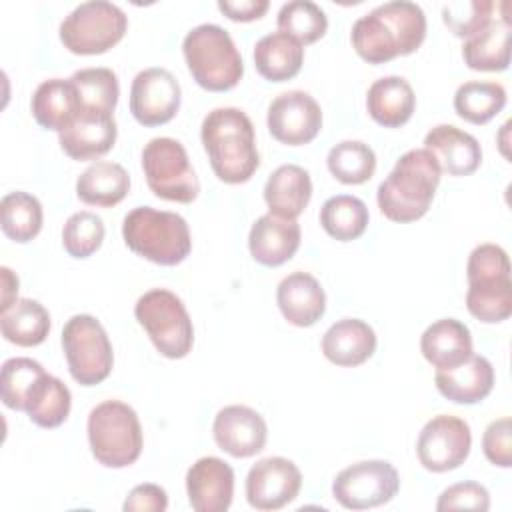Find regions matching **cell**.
Here are the masks:
<instances>
[{"mask_svg":"<svg viewBox=\"0 0 512 512\" xmlns=\"http://www.w3.org/2000/svg\"><path fill=\"white\" fill-rule=\"evenodd\" d=\"M426 38V14L416 2L392 0L360 16L350 32L356 54L368 64L408 56Z\"/></svg>","mask_w":512,"mask_h":512,"instance_id":"cell-1","label":"cell"},{"mask_svg":"<svg viewBox=\"0 0 512 512\" xmlns=\"http://www.w3.org/2000/svg\"><path fill=\"white\" fill-rule=\"evenodd\" d=\"M200 138L218 180L242 184L258 170L260 154L254 126L240 108L222 106L210 110L202 120Z\"/></svg>","mask_w":512,"mask_h":512,"instance_id":"cell-2","label":"cell"},{"mask_svg":"<svg viewBox=\"0 0 512 512\" xmlns=\"http://www.w3.org/2000/svg\"><path fill=\"white\" fill-rule=\"evenodd\" d=\"M440 176L442 170L426 148L404 152L378 186L380 212L400 224L422 218L434 200Z\"/></svg>","mask_w":512,"mask_h":512,"instance_id":"cell-3","label":"cell"},{"mask_svg":"<svg viewBox=\"0 0 512 512\" xmlns=\"http://www.w3.org/2000/svg\"><path fill=\"white\" fill-rule=\"evenodd\" d=\"M122 238L134 254L160 266H176L192 250L188 222L152 206H138L124 216Z\"/></svg>","mask_w":512,"mask_h":512,"instance_id":"cell-4","label":"cell"},{"mask_svg":"<svg viewBox=\"0 0 512 512\" xmlns=\"http://www.w3.org/2000/svg\"><path fill=\"white\" fill-rule=\"evenodd\" d=\"M182 52L192 78L204 90L226 92L242 80V56L228 30L218 24L194 26L184 36Z\"/></svg>","mask_w":512,"mask_h":512,"instance_id":"cell-5","label":"cell"},{"mask_svg":"<svg viewBox=\"0 0 512 512\" xmlns=\"http://www.w3.org/2000/svg\"><path fill=\"white\" fill-rule=\"evenodd\" d=\"M92 456L106 468H126L140 458L142 426L132 406L104 400L94 406L86 422Z\"/></svg>","mask_w":512,"mask_h":512,"instance_id":"cell-6","label":"cell"},{"mask_svg":"<svg viewBox=\"0 0 512 512\" xmlns=\"http://www.w3.org/2000/svg\"><path fill=\"white\" fill-rule=\"evenodd\" d=\"M134 316L162 356L178 360L192 350L194 326L184 302L174 292L166 288L144 292L136 300Z\"/></svg>","mask_w":512,"mask_h":512,"instance_id":"cell-7","label":"cell"},{"mask_svg":"<svg viewBox=\"0 0 512 512\" xmlns=\"http://www.w3.org/2000/svg\"><path fill=\"white\" fill-rule=\"evenodd\" d=\"M128 28L124 10L106 0L78 4L60 24V42L72 54H104L116 46Z\"/></svg>","mask_w":512,"mask_h":512,"instance_id":"cell-8","label":"cell"},{"mask_svg":"<svg viewBox=\"0 0 512 512\" xmlns=\"http://www.w3.org/2000/svg\"><path fill=\"white\" fill-rule=\"evenodd\" d=\"M142 170L154 196L190 204L200 194V180L186 148L168 136L152 138L142 150Z\"/></svg>","mask_w":512,"mask_h":512,"instance_id":"cell-9","label":"cell"},{"mask_svg":"<svg viewBox=\"0 0 512 512\" xmlns=\"http://www.w3.org/2000/svg\"><path fill=\"white\" fill-rule=\"evenodd\" d=\"M62 350L72 378L94 386L112 372L114 352L104 326L90 314H74L62 328Z\"/></svg>","mask_w":512,"mask_h":512,"instance_id":"cell-10","label":"cell"},{"mask_svg":"<svg viewBox=\"0 0 512 512\" xmlns=\"http://www.w3.org/2000/svg\"><path fill=\"white\" fill-rule=\"evenodd\" d=\"M400 490V476L386 460H362L340 470L332 496L348 510H366L390 502Z\"/></svg>","mask_w":512,"mask_h":512,"instance_id":"cell-11","label":"cell"},{"mask_svg":"<svg viewBox=\"0 0 512 512\" xmlns=\"http://www.w3.org/2000/svg\"><path fill=\"white\" fill-rule=\"evenodd\" d=\"M472 448V432L466 420L452 414L430 418L416 440L420 464L430 472H448L464 464Z\"/></svg>","mask_w":512,"mask_h":512,"instance_id":"cell-12","label":"cell"},{"mask_svg":"<svg viewBox=\"0 0 512 512\" xmlns=\"http://www.w3.org/2000/svg\"><path fill=\"white\" fill-rule=\"evenodd\" d=\"M180 98V84L170 70L146 68L132 80L130 112L142 126H160L176 116Z\"/></svg>","mask_w":512,"mask_h":512,"instance_id":"cell-13","label":"cell"},{"mask_svg":"<svg viewBox=\"0 0 512 512\" xmlns=\"http://www.w3.org/2000/svg\"><path fill=\"white\" fill-rule=\"evenodd\" d=\"M266 124L278 142L302 146L318 136L322 128V110L308 92L288 90L270 102Z\"/></svg>","mask_w":512,"mask_h":512,"instance_id":"cell-14","label":"cell"},{"mask_svg":"<svg viewBox=\"0 0 512 512\" xmlns=\"http://www.w3.org/2000/svg\"><path fill=\"white\" fill-rule=\"evenodd\" d=\"M300 488L298 466L282 456L262 458L246 474V498L256 510H280L298 496Z\"/></svg>","mask_w":512,"mask_h":512,"instance_id":"cell-15","label":"cell"},{"mask_svg":"<svg viewBox=\"0 0 512 512\" xmlns=\"http://www.w3.org/2000/svg\"><path fill=\"white\" fill-rule=\"evenodd\" d=\"M212 434L220 450L234 458H250L264 450L268 426L260 412L244 404H230L218 410Z\"/></svg>","mask_w":512,"mask_h":512,"instance_id":"cell-16","label":"cell"},{"mask_svg":"<svg viewBox=\"0 0 512 512\" xmlns=\"http://www.w3.org/2000/svg\"><path fill=\"white\" fill-rule=\"evenodd\" d=\"M186 492L196 512H226L234 496V470L216 456L198 458L186 472Z\"/></svg>","mask_w":512,"mask_h":512,"instance_id":"cell-17","label":"cell"},{"mask_svg":"<svg viewBox=\"0 0 512 512\" xmlns=\"http://www.w3.org/2000/svg\"><path fill=\"white\" fill-rule=\"evenodd\" d=\"M118 136L114 114L80 110L68 128L58 134L60 148L72 160H96L112 150Z\"/></svg>","mask_w":512,"mask_h":512,"instance_id":"cell-18","label":"cell"},{"mask_svg":"<svg viewBox=\"0 0 512 512\" xmlns=\"http://www.w3.org/2000/svg\"><path fill=\"white\" fill-rule=\"evenodd\" d=\"M300 224L272 212L262 214L250 228L248 248L262 266H280L288 262L300 246Z\"/></svg>","mask_w":512,"mask_h":512,"instance_id":"cell-19","label":"cell"},{"mask_svg":"<svg viewBox=\"0 0 512 512\" xmlns=\"http://www.w3.org/2000/svg\"><path fill=\"white\" fill-rule=\"evenodd\" d=\"M424 148L436 158L440 170L450 176H468L482 162L480 142L452 124L434 126L424 136Z\"/></svg>","mask_w":512,"mask_h":512,"instance_id":"cell-20","label":"cell"},{"mask_svg":"<svg viewBox=\"0 0 512 512\" xmlns=\"http://www.w3.org/2000/svg\"><path fill=\"white\" fill-rule=\"evenodd\" d=\"M276 302L282 316L298 328L316 324L326 312L324 288L312 274L302 270L280 280L276 288Z\"/></svg>","mask_w":512,"mask_h":512,"instance_id":"cell-21","label":"cell"},{"mask_svg":"<svg viewBox=\"0 0 512 512\" xmlns=\"http://www.w3.org/2000/svg\"><path fill=\"white\" fill-rule=\"evenodd\" d=\"M438 392L454 404H476L494 388V368L488 358L472 354L450 370H436Z\"/></svg>","mask_w":512,"mask_h":512,"instance_id":"cell-22","label":"cell"},{"mask_svg":"<svg viewBox=\"0 0 512 512\" xmlns=\"http://www.w3.org/2000/svg\"><path fill=\"white\" fill-rule=\"evenodd\" d=\"M420 350L436 370H450L472 356V334L464 322L440 318L422 332Z\"/></svg>","mask_w":512,"mask_h":512,"instance_id":"cell-23","label":"cell"},{"mask_svg":"<svg viewBox=\"0 0 512 512\" xmlns=\"http://www.w3.org/2000/svg\"><path fill=\"white\" fill-rule=\"evenodd\" d=\"M376 350V332L360 318H342L322 336V354L336 366H360Z\"/></svg>","mask_w":512,"mask_h":512,"instance_id":"cell-24","label":"cell"},{"mask_svg":"<svg viewBox=\"0 0 512 512\" xmlns=\"http://www.w3.org/2000/svg\"><path fill=\"white\" fill-rule=\"evenodd\" d=\"M464 64L478 72H502L510 64V16H494L486 28L464 40Z\"/></svg>","mask_w":512,"mask_h":512,"instance_id":"cell-25","label":"cell"},{"mask_svg":"<svg viewBox=\"0 0 512 512\" xmlns=\"http://www.w3.org/2000/svg\"><path fill=\"white\" fill-rule=\"evenodd\" d=\"M416 108V96L410 82L402 76H384L372 82L366 94L370 118L384 128H400Z\"/></svg>","mask_w":512,"mask_h":512,"instance_id":"cell-26","label":"cell"},{"mask_svg":"<svg viewBox=\"0 0 512 512\" xmlns=\"http://www.w3.org/2000/svg\"><path fill=\"white\" fill-rule=\"evenodd\" d=\"M312 198L308 170L298 164L278 166L264 184V200L272 214L296 220Z\"/></svg>","mask_w":512,"mask_h":512,"instance_id":"cell-27","label":"cell"},{"mask_svg":"<svg viewBox=\"0 0 512 512\" xmlns=\"http://www.w3.org/2000/svg\"><path fill=\"white\" fill-rule=\"evenodd\" d=\"M80 112V98L74 82L68 78H50L44 80L32 96V114L34 120L54 132H62L72 124Z\"/></svg>","mask_w":512,"mask_h":512,"instance_id":"cell-28","label":"cell"},{"mask_svg":"<svg viewBox=\"0 0 512 512\" xmlns=\"http://www.w3.org/2000/svg\"><path fill=\"white\" fill-rule=\"evenodd\" d=\"M304 62V46L284 34L270 32L254 46V66L258 74L270 82H286L294 78Z\"/></svg>","mask_w":512,"mask_h":512,"instance_id":"cell-29","label":"cell"},{"mask_svg":"<svg viewBox=\"0 0 512 512\" xmlns=\"http://www.w3.org/2000/svg\"><path fill=\"white\" fill-rule=\"evenodd\" d=\"M130 176L118 162L96 160L76 180V196L90 206L110 208L126 198Z\"/></svg>","mask_w":512,"mask_h":512,"instance_id":"cell-30","label":"cell"},{"mask_svg":"<svg viewBox=\"0 0 512 512\" xmlns=\"http://www.w3.org/2000/svg\"><path fill=\"white\" fill-rule=\"evenodd\" d=\"M0 328L8 342L32 348L46 340L50 332V314L38 300L18 298L8 310L0 312Z\"/></svg>","mask_w":512,"mask_h":512,"instance_id":"cell-31","label":"cell"},{"mask_svg":"<svg viewBox=\"0 0 512 512\" xmlns=\"http://www.w3.org/2000/svg\"><path fill=\"white\" fill-rule=\"evenodd\" d=\"M72 406V394L68 386L52 376L42 374L26 398L24 412L40 428H58L66 422Z\"/></svg>","mask_w":512,"mask_h":512,"instance_id":"cell-32","label":"cell"},{"mask_svg":"<svg viewBox=\"0 0 512 512\" xmlns=\"http://www.w3.org/2000/svg\"><path fill=\"white\" fill-rule=\"evenodd\" d=\"M370 214L368 206L350 194L328 198L320 208V224L338 242H350L364 234Z\"/></svg>","mask_w":512,"mask_h":512,"instance_id":"cell-33","label":"cell"},{"mask_svg":"<svg viewBox=\"0 0 512 512\" xmlns=\"http://www.w3.org/2000/svg\"><path fill=\"white\" fill-rule=\"evenodd\" d=\"M506 106V88L500 82L468 80L454 94L456 114L470 124H486Z\"/></svg>","mask_w":512,"mask_h":512,"instance_id":"cell-34","label":"cell"},{"mask_svg":"<svg viewBox=\"0 0 512 512\" xmlns=\"http://www.w3.org/2000/svg\"><path fill=\"white\" fill-rule=\"evenodd\" d=\"M0 212H2V232L18 244L30 242L42 230V222H44L42 204L36 196L28 192L16 190L6 194L0 202Z\"/></svg>","mask_w":512,"mask_h":512,"instance_id":"cell-35","label":"cell"},{"mask_svg":"<svg viewBox=\"0 0 512 512\" xmlns=\"http://www.w3.org/2000/svg\"><path fill=\"white\" fill-rule=\"evenodd\" d=\"M468 312L484 324H496L512 314V278L468 282Z\"/></svg>","mask_w":512,"mask_h":512,"instance_id":"cell-36","label":"cell"},{"mask_svg":"<svg viewBox=\"0 0 512 512\" xmlns=\"http://www.w3.org/2000/svg\"><path fill=\"white\" fill-rule=\"evenodd\" d=\"M70 80L76 86L80 110L114 114L120 96V86L118 76L110 68H82L76 70L70 76Z\"/></svg>","mask_w":512,"mask_h":512,"instance_id":"cell-37","label":"cell"},{"mask_svg":"<svg viewBox=\"0 0 512 512\" xmlns=\"http://www.w3.org/2000/svg\"><path fill=\"white\" fill-rule=\"evenodd\" d=\"M326 164L338 182L364 184L376 170V154L360 140H342L330 148Z\"/></svg>","mask_w":512,"mask_h":512,"instance_id":"cell-38","label":"cell"},{"mask_svg":"<svg viewBox=\"0 0 512 512\" xmlns=\"http://www.w3.org/2000/svg\"><path fill=\"white\" fill-rule=\"evenodd\" d=\"M280 32L296 38L302 46L314 44L328 30L326 12L310 0H292L278 10Z\"/></svg>","mask_w":512,"mask_h":512,"instance_id":"cell-39","label":"cell"},{"mask_svg":"<svg viewBox=\"0 0 512 512\" xmlns=\"http://www.w3.org/2000/svg\"><path fill=\"white\" fill-rule=\"evenodd\" d=\"M42 374H46V370L42 368L40 362L32 358H26V356L8 358L2 364V374H0V394H2L4 406H8L10 410L24 412L26 398Z\"/></svg>","mask_w":512,"mask_h":512,"instance_id":"cell-40","label":"cell"},{"mask_svg":"<svg viewBox=\"0 0 512 512\" xmlns=\"http://www.w3.org/2000/svg\"><path fill=\"white\" fill-rule=\"evenodd\" d=\"M104 222L98 214L80 210L74 212L62 228V246L74 258L92 256L104 242Z\"/></svg>","mask_w":512,"mask_h":512,"instance_id":"cell-41","label":"cell"},{"mask_svg":"<svg viewBox=\"0 0 512 512\" xmlns=\"http://www.w3.org/2000/svg\"><path fill=\"white\" fill-rule=\"evenodd\" d=\"M496 4L490 0H464V2H450L442 6V20L452 30L454 36L470 38L494 18Z\"/></svg>","mask_w":512,"mask_h":512,"instance_id":"cell-42","label":"cell"},{"mask_svg":"<svg viewBox=\"0 0 512 512\" xmlns=\"http://www.w3.org/2000/svg\"><path fill=\"white\" fill-rule=\"evenodd\" d=\"M468 282L490 280V278H510V258L508 252L492 242L478 244L466 264Z\"/></svg>","mask_w":512,"mask_h":512,"instance_id":"cell-43","label":"cell"},{"mask_svg":"<svg viewBox=\"0 0 512 512\" xmlns=\"http://www.w3.org/2000/svg\"><path fill=\"white\" fill-rule=\"evenodd\" d=\"M490 508V494L478 482H458L448 486L436 502V510H488Z\"/></svg>","mask_w":512,"mask_h":512,"instance_id":"cell-44","label":"cell"},{"mask_svg":"<svg viewBox=\"0 0 512 512\" xmlns=\"http://www.w3.org/2000/svg\"><path fill=\"white\" fill-rule=\"evenodd\" d=\"M482 450L488 462L500 468L512 466V422L508 416L492 420L482 434Z\"/></svg>","mask_w":512,"mask_h":512,"instance_id":"cell-45","label":"cell"},{"mask_svg":"<svg viewBox=\"0 0 512 512\" xmlns=\"http://www.w3.org/2000/svg\"><path fill=\"white\" fill-rule=\"evenodd\" d=\"M122 508L124 512H164L168 494L158 484H138L128 492Z\"/></svg>","mask_w":512,"mask_h":512,"instance_id":"cell-46","label":"cell"},{"mask_svg":"<svg viewBox=\"0 0 512 512\" xmlns=\"http://www.w3.org/2000/svg\"><path fill=\"white\" fill-rule=\"evenodd\" d=\"M268 6V0H218V10L236 22H250L262 18Z\"/></svg>","mask_w":512,"mask_h":512,"instance_id":"cell-47","label":"cell"},{"mask_svg":"<svg viewBox=\"0 0 512 512\" xmlns=\"http://www.w3.org/2000/svg\"><path fill=\"white\" fill-rule=\"evenodd\" d=\"M0 276H2V304H0V312L8 310L18 298V276L8 268V266H2L0 268Z\"/></svg>","mask_w":512,"mask_h":512,"instance_id":"cell-48","label":"cell"}]
</instances>
